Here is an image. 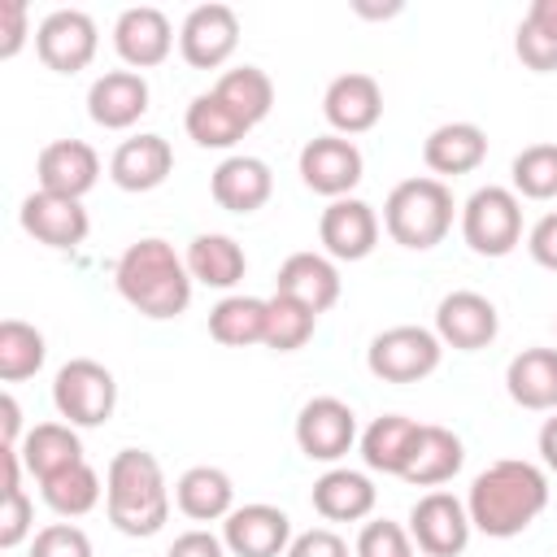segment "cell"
<instances>
[{"label":"cell","instance_id":"obj_19","mask_svg":"<svg viewBox=\"0 0 557 557\" xmlns=\"http://www.w3.org/2000/svg\"><path fill=\"white\" fill-rule=\"evenodd\" d=\"M148 78L139 70H104L87 87V117L104 131H131L148 113Z\"/></svg>","mask_w":557,"mask_h":557},{"label":"cell","instance_id":"obj_34","mask_svg":"<svg viewBox=\"0 0 557 557\" xmlns=\"http://www.w3.org/2000/svg\"><path fill=\"white\" fill-rule=\"evenodd\" d=\"M513 52L535 74H553L557 70V0H531V9L518 22Z\"/></svg>","mask_w":557,"mask_h":557},{"label":"cell","instance_id":"obj_8","mask_svg":"<svg viewBox=\"0 0 557 557\" xmlns=\"http://www.w3.org/2000/svg\"><path fill=\"white\" fill-rule=\"evenodd\" d=\"M405 531H409V540H413V548L422 557H461L470 535H474V522H470L461 496L435 487V492L413 500Z\"/></svg>","mask_w":557,"mask_h":557},{"label":"cell","instance_id":"obj_37","mask_svg":"<svg viewBox=\"0 0 557 557\" xmlns=\"http://www.w3.org/2000/svg\"><path fill=\"white\" fill-rule=\"evenodd\" d=\"M48 357V344H44V331L22 322V318H4L0 322V379L4 383H22L30 374H39Z\"/></svg>","mask_w":557,"mask_h":557},{"label":"cell","instance_id":"obj_42","mask_svg":"<svg viewBox=\"0 0 557 557\" xmlns=\"http://www.w3.org/2000/svg\"><path fill=\"white\" fill-rule=\"evenodd\" d=\"M35 535V505L22 487L0 492V548H17Z\"/></svg>","mask_w":557,"mask_h":557},{"label":"cell","instance_id":"obj_24","mask_svg":"<svg viewBox=\"0 0 557 557\" xmlns=\"http://www.w3.org/2000/svg\"><path fill=\"white\" fill-rule=\"evenodd\" d=\"M487 157V131L479 122H444L422 139V161L431 178H457L479 170Z\"/></svg>","mask_w":557,"mask_h":557},{"label":"cell","instance_id":"obj_21","mask_svg":"<svg viewBox=\"0 0 557 557\" xmlns=\"http://www.w3.org/2000/svg\"><path fill=\"white\" fill-rule=\"evenodd\" d=\"M170 170H174V148L165 135H152V131L122 139L109 157V178L122 191H152L170 178Z\"/></svg>","mask_w":557,"mask_h":557},{"label":"cell","instance_id":"obj_29","mask_svg":"<svg viewBox=\"0 0 557 557\" xmlns=\"http://www.w3.org/2000/svg\"><path fill=\"white\" fill-rule=\"evenodd\" d=\"M174 505L191 522H222L235 509V483L222 466H191L174 483Z\"/></svg>","mask_w":557,"mask_h":557},{"label":"cell","instance_id":"obj_43","mask_svg":"<svg viewBox=\"0 0 557 557\" xmlns=\"http://www.w3.org/2000/svg\"><path fill=\"white\" fill-rule=\"evenodd\" d=\"M30 39V13L26 0H0V57H17L22 44Z\"/></svg>","mask_w":557,"mask_h":557},{"label":"cell","instance_id":"obj_5","mask_svg":"<svg viewBox=\"0 0 557 557\" xmlns=\"http://www.w3.org/2000/svg\"><path fill=\"white\" fill-rule=\"evenodd\" d=\"M461 239L474 257H509L522 244V200L513 187L487 183L461 205Z\"/></svg>","mask_w":557,"mask_h":557},{"label":"cell","instance_id":"obj_13","mask_svg":"<svg viewBox=\"0 0 557 557\" xmlns=\"http://www.w3.org/2000/svg\"><path fill=\"white\" fill-rule=\"evenodd\" d=\"M222 544H226L231 557H287L292 518L278 505H265V500L235 505L222 518Z\"/></svg>","mask_w":557,"mask_h":557},{"label":"cell","instance_id":"obj_39","mask_svg":"<svg viewBox=\"0 0 557 557\" xmlns=\"http://www.w3.org/2000/svg\"><path fill=\"white\" fill-rule=\"evenodd\" d=\"M518 200H553L557 196V144H527L509 165Z\"/></svg>","mask_w":557,"mask_h":557},{"label":"cell","instance_id":"obj_38","mask_svg":"<svg viewBox=\"0 0 557 557\" xmlns=\"http://www.w3.org/2000/svg\"><path fill=\"white\" fill-rule=\"evenodd\" d=\"M313 326H318V313L305 309L300 300L274 292L265 296V348L274 352H296L313 339Z\"/></svg>","mask_w":557,"mask_h":557},{"label":"cell","instance_id":"obj_2","mask_svg":"<svg viewBox=\"0 0 557 557\" xmlns=\"http://www.w3.org/2000/svg\"><path fill=\"white\" fill-rule=\"evenodd\" d=\"M113 283H117V296L152 322L178 318L191 305L187 261L174 252V244H165L157 235H144V239L126 244V252L113 265Z\"/></svg>","mask_w":557,"mask_h":557},{"label":"cell","instance_id":"obj_36","mask_svg":"<svg viewBox=\"0 0 557 557\" xmlns=\"http://www.w3.org/2000/svg\"><path fill=\"white\" fill-rule=\"evenodd\" d=\"M213 91L248 122V126H257V122H265L270 117V109H274V83H270V74L261 70V65H235V70H226L218 83H213Z\"/></svg>","mask_w":557,"mask_h":557},{"label":"cell","instance_id":"obj_20","mask_svg":"<svg viewBox=\"0 0 557 557\" xmlns=\"http://www.w3.org/2000/svg\"><path fill=\"white\" fill-rule=\"evenodd\" d=\"M35 178H39V191L83 200L100 178V152L87 139H52L39 148Z\"/></svg>","mask_w":557,"mask_h":557},{"label":"cell","instance_id":"obj_47","mask_svg":"<svg viewBox=\"0 0 557 557\" xmlns=\"http://www.w3.org/2000/svg\"><path fill=\"white\" fill-rule=\"evenodd\" d=\"M22 409H17V396L4 392L0 396V448H17L22 444Z\"/></svg>","mask_w":557,"mask_h":557},{"label":"cell","instance_id":"obj_11","mask_svg":"<svg viewBox=\"0 0 557 557\" xmlns=\"http://www.w3.org/2000/svg\"><path fill=\"white\" fill-rule=\"evenodd\" d=\"M96 48H100V30H96V17L87 9H52L35 26V52L57 74L87 70Z\"/></svg>","mask_w":557,"mask_h":557},{"label":"cell","instance_id":"obj_30","mask_svg":"<svg viewBox=\"0 0 557 557\" xmlns=\"http://www.w3.org/2000/svg\"><path fill=\"white\" fill-rule=\"evenodd\" d=\"M183 261H187L191 283L218 287V292H231V287L244 278V270H248L244 248H239L231 235H222V231H200V235L187 244Z\"/></svg>","mask_w":557,"mask_h":557},{"label":"cell","instance_id":"obj_25","mask_svg":"<svg viewBox=\"0 0 557 557\" xmlns=\"http://www.w3.org/2000/svg\"><path fill=\"white\" fill-rule=\"evenodd\" d=\"M339 287H344L339 283V265L326 252H292L278 265V278H274V292L300 300L313 313H326L339 300Z\"/></svg>","mask_w":557,"mask_h":557},{"label":"cell","instance_id":"obj_6","mask_svg":"<svg viewBox=\"0 0 557 557\" xmlns=\"http://www.w3.org/2000/svg\"><path fill=\"white\" fill-rule=\"evenodd\" d=\"M52 405L70 426H104L117 409V379L91 357H70L52 379Z\"/></svg>","mask_w":557,"mask_h":557},{"label":"cell","instance_id":"obj_35","mask_svg":"<svg viewBox=\"0 0 557 557\" xmlns=\"http://www.w3.org/2000/svg\"><path fill=\"white\" fill-rule=\"evenodd\" d=\"M39 496H44V505H48L57 518H83V513H91V509L100 505L104 483H100L96 466L78 461V466H70V470L44 479V483H39Z\"/></svg>","mask_w":557,"mask_h":557},{"label":"cell","instance_id":"obj_14","mask_svg":"<svg viewBox=\"0 0 557 557\" xmlns=\"http://www.w3.org/2000/svg\"><path fill=\"white\" fill-rule=\"evenodd\" d=\"M17 222H22V231H26L35 244L57 248V252L78 248V244L87 239V231H91V218H87L83 200L52 196V191H39V187H35V191L22 200Z\"/></svg>","mask_w":557,"mask_h":557},{"label":"cell","instance_id":"obj_22","mask_svg":"<svg viewBox=\"0 0 557 557\" xmlns=\"http://www.w3.org/2000/svg\"><path fill=\"white\" fill-rule=\"evenodd\" d=\"M209 191H213L218 209H226V213H257L274 191V174H270V165L261 157L231 152L209 174Z\"/></svg>","mask_w":557,"mask_h":557},{"label":"cell","instance_id":"obj_10","mask_svg":"<svg viewBox=\"0 0 557 557\" xmlns=\"http://www.w3.org/2000/svg\"><path fill=\"white\" fill-rule=\"evenodd\" d=\"M357 413L348 400L339 396H313L300 405L296 413V448L309 457V461H326L335 466L339 457L352 453L357 444Z\"/></svg>","mask_w":557,"mask_h":557},{"label":"cell","instance_id":"obj_12","mask_svg":"<svg viewBox=\"0 0 557 557\" xmlns=\"http://www.w3.org/2000/svg\"><path fill=\"white\" fill-rule=\"evenodd\" d=\"M239 48V13L231 4H196L178 26V52L191 70H218Z\"/></svg>","mask_w":557,"mask_h":557},{"label":"cell","instance_id":"obj_15","mask_svg":"<svg viewBox=\"0 0 557 557\" xmlns=\"http://www.w3.org/2000/svg\"><path fill=\"white\" fill-rule=\"evenodd\" d=\"M379 231H383L379 213L361 196L331 200L318 218V239H322V252L331 261H366L379 244Z\"/></svg>","mask_w":557,"mask_h":557},{"label":"cell","instance_id":"obj_7","mask_svg":"<svg viewBox=\"0 0 557 557\" xmlns=\"http://www.w3.org/2000/svg\"><path fill=\"white\" fill-rule=\"evenodd\" d=\"M440 357H444L440 335L431 326H413V322L379 331L366 348V366L383 383H422L426 374L440 370Z\"/></svg>","mask_w":557,"mask_h":557},{"label":"cell","instance_id":"obj_32","mask_svg":"<svg viewBox=\"0 0 557 557\" xmlns=\"http://www.w3.org/2000/svg\"><path fill=\"white\" fill-rule=\"evenodd\" d=\"M183 126H187L191 144H200V148H235L252 131L213 87L200 91V96H191V104L183 113Z\"/></svg>","mask_w":557,"mask_h":557},{"label":"cell","instance_id":"obj_17","mask_svg":"<svg viewBox=\"0 0 557 557\" xmlns=\"http://www.w3.org/2000/svg\"><path fill=\"white\" fill-rule=\"evenodd\" d=\"M322 113L331 122L335 135L352 139V135H366L379 126L383 117V87L374 74H361V70H348V74H335L322 91Z\"/></svg>","mask_w":557,"mask_h":557},{"label":"cell","instance_id":"obj_49","mask_svg":"<svg viewBox=\"0 0 557 557\" xmlns=\"http://www.w3.org/2000/svg\"><path fill=\"white\" fill-rule=\"evenodd\" d=\"M352 9H357L361 17H396V13H400V0H392V4H370V0H352Z\"/></svg>","mask_w":557,"mask_h":557},{"label":"cell","instance_id":"obj_44","mask_svg":"<svg viewBox=\"0 0 557 557\" xmlns=\"http://www.w3.org/2000/svg\"><path fill=\"white\" fill-rule=\"evenodd\" d=\"M287 557H348V540L331 527H309V531L292 535Z\"/></svg>","mask_w":557,"mask_h":557},{"label":"cell","instance_id":"obj_4","mask_svg":"<svg viewBox=\"0 0 557 557\" xmlns=\"http://www.w3.org/2000/svg\"><path fill=\"white\" fill-rule=\"evenodd\" d=\"M453 191L444 178L418 174V178H400L387 200H383V231L409 248V252H426L435 244H444V235L453 231Z\"/></svg>","mask_w":557,"mask_h":557},{"label":"cell","instance_id":"obj_46","mask_svg":"<svg viewBox=\"0 0 557 557\" xmlns=\"http://www.w3.org/2000/svg\"><path fill=\"white\" fill-rule=\"evenodd\" d=\"M165 557H226V544H222V535H213L205 527H191V531L174 535V544L165 548Z\"/></svg>","mask_w":557,"mask_h":557},{"label":"cell","instance_id":"obj_48","mask_svg":"<svg viewBox=\"0 0 557 557\" xmlns=\"http://www.w3.org/2000/svg\"><path fill=\"white\" fill-rule=\"evenodd\" d=\"M540 461H544V470L548 474H557V413H548L544 418V426H540Z\"/></svg>","mask_w":557,"mask_h":557},{"label":"cell","instance_id":"obj_9","mask_svg":"<svg viewBox=\"0 0 557 557\" xmlns=\"http://www.w3.org/2000/svg\"><path fill=\"white\" fill-rule=\"evenodd\" d=\"M296 170H300V183H305L309 191H318V196H326V200H344V196H352V187L361 183L366 157H361V148H357L352 139L326 131V135H313V139L300 148Z\"/></svg>","mask_w":557,"mask_h":557},{"label":"cell","instance_id":"obj_40","mask_svg":"<svg viewBox=\"0 0 557 557\" xmlns=\"http://www.w3.org/2000/svg\"><path fill=\"white\" fill-rule=\"evenodd\" d=\"M26 557H96V548H91V535L78 522H48L30 535Z\"/></svg>","mask_w":557,"mask_h":557},{"label":"cell","instance_id":"obj_18","mask_svg":"<svg viewBox=\"0 0 557 557\" xmlns=\"http://www.w3.org/2000/svg\"><path fill=\"white\" fill-rule=\"evenodd\" d=\"M174 26L157 4H131L113 22V48L126 70H152L174 52Z\"/></svg>","mask_w":557,"mask_h":557},{"label":"cell","instance_id":"obj_26","mask_svg":"<svg viewBox=\"0 0 557 557\" xmlns=\"http://www.w3.org/2000/svg\"><path fill=\"white\" fill-rule=\"evenodd\" d=\"M461 461H466L461 435H453L440 422H418V440L409 448V461H405L400 479L413 483V487H440L461 470Z\"/></svg>","mask_w":557,"mask_h":557},{"label":"cell","instance_id":"obj_27","mask_svg":"<svg viewBox=\"0 0 557 557\" xmlns=\"http://www.w3.org/2000/svg\"><path fill=\"white\" fill-rule=\"evenodd\" d=\"M505 392L518 409L557 413V348H522L505 366Z\"/></svg>","mask_w":557,"mask_h":557},{"label":"cell","instance_id":"obj_41","mask_svg":"<svg viewBox=\"0 0 557 557\" xmlns=\"http://www.w3.org/2000/svg\"><path fill=\"white\" fill-rule=\"evenodd\" d=\"M352 557H413V540L400 522L392 518H374L357 531V544H352Z\"/></svg>","mask_w":557,"mask_h":557},{"label":"cell","instance_id":"obj_33","mask_svg":"<svg viewBox=\"0 0 557 557\" xmlns=\"http://www.w3.org/2000/svg\"><path fill=\"white\" fill-rule=\"evenodd\" d=\"M209 335L226 348L265 344V300L261 296H222L209 309Z\"/></svg>","mask_w":557,"mask_h":557},{"label":"cell","instance_id":"obj_3","mask_svg":"<svg viewBox=\"0 0 557 557\" xmlns=\"http://www.w3.org/2000/svg\"><path fill=\"white\" fill-rule=\"evenodd\" d=\"M170 483L161 461L148 448L113 453L104 470V513L122 535L148 540L170 522Z\"/></svg>","mask_w":557,"mask_h":557},{"label":"cell","instance_id":"obj_1","mask_svg":"<svg viewBox=\"0 0 557 557\" xmlns=\"http://www.w3.org/2000/svg\"><path fill=\"white\" fill-rule=\"evenodd\" d=\"M544 509H548V470L522 457L492 461L487 470L474 474L466 492V513L474 531H483L487 540L522 535Z\"/></svg>","mask_w":557,"mask_h":557},{"label":"cell","instance_id":"obj_45","mask_svg":"<svg viewBox=\"0 0 557 557\" xmlns=\"http://www.w3.org/2000/svg\"><path fill=\"white\" fill-rule=\"evenodd\" d=\"M527 252H531L535 265H544V270L557 274V209L544 213V218L527 231Z\"/></svg>","mask_w":557,"mask_h":557},{"label":"cell","instance_id":"obj_28","mask_svg":"<svg viewBox=\"0 0 557 557\" xmlns=\"http://www.w3.org/2000/svg\"><path fill=\"white\" fill-rule=\"evenodd\" d=\"M17 453H22L26 474H35V483H44V479H52V474H61V470L87 461V457H83L78 426H70V422H35V426L22 435Z\"/></svg>","mask_w":557,"mask_h":557},{"label":"cell","instance_id":"obj_31","mask_svg":"<svg viewBox=\"0 0 557 557\" xmlns=\"http://www.w3.org/2000/svg\"><path fill=\"white\" fill-rule=\"evenodd\" d=\"M413 440H418V422H413V418H405V413H383V418H374V422L361 431L357 444H361L366 470H374V474H396V479H400Z\"/></svg>","mask_w":557,"mask_h":557},{"label":"cell","instance_id":"obj_23","mask_svg":"<svg viewBox=\"0 0 557 557\" xmlns=\"http://www.w3.org/2000/svg\"><path fill=\"white\" fill-rule=\"evenodd\" d=\"M374 500H379V487L370 483V474L348 466H331L326 474L313 479V492H309L313 513L326 522H366L374 513Z\"/></svg>","mask_w":557,"mask_h":557},{"label":"cell","instance_id":"obj_16","mask_svg":"<svg viewBox=\"0 0 557 557\" xmlns=\"http://www.w3.org/2000/svg\"><path fill=\"white\" fill-rule=\"evenodd\" d=\"M496 331H500V313L483 292L461 287V292H448L435 305V335H440L444 348L479 352L496 339Z\"/></svg>","mask_w":557,"mask_h":557}]
</instances>
